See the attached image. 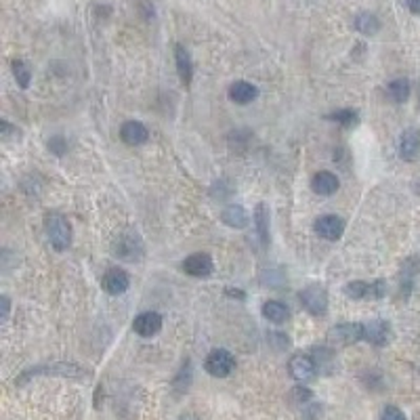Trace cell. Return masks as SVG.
<instances>
[{"label": "cell", "instance_id": "29", "mask_svg": "<svg viewBox=\"0 0 420 420\" xmlns=\"http://www.w3.org/2000/svg\"><path fill=\"white\" fill-rule=\"evenodd\" d=\"M225 292H227V295H234L231 299H244V292H242V290H231V288H227Z\"/></svg>", "mask_w": 420, "mask_h": 420}, {"label": "cell", "instance_id": "8", "mask_svg": "<svg viewBox=\"0 0 420 420\" xmlns=\"http://www.w3.org/2000/svg\"><path fill=\"white\" fill-rule=\"evenodd\" d=\"M120 139L126 143V146H143L148 139H150V132L148 128L141 124V122H124L122 128H120Z\"/></svg>", "mask_w": 420, "mask_h": 420}, {"label": "cell", "instance_id": "6", "mask_svg": "<svg viewBox=\"0 0 420 420\" xmlns=\"http://www.w3.org/2000/svg\"><path fill=\"white\" fill-rule=\"evenodd\" d=\"M132 330H134L139 336H146V338L156 336V334L162 330V317H160V313H156V311H146V313H141V315H137L134 322H132Z\"/></svg>", "mask_w": 420, "mask_h": 420}, {"label": "cell", "instance_id": "14", "mask_svg": "<svg viewBox=\"0 0 420 420\" xmlns=\"http://www.w3.org/2000/svg\"><path fill=\"white\" fill-rule=\"evenodd\" d=\"M338 179H336V175H332V173H328V170H322V173H317L315 177H313V181H311V189L315 191V193H320V195H332L336 189H338Z\"/></svg>", "mask_w": 420, "mask_h": 420}, {"label": "cell", "instance_id": "12", "mask_svg": "<svg viewBox=\"0 0 420 420\" xmlns=\"http://www.w3.org/2000/svg\"><path fill=\"white\" fill-rule=\"evenodd\" d=\"M315 231L326 240H338L344 231V223H342V219L328 215V217H322L315 221Z\"/></svg>", "mask_w": 420, "mask_h": 420}, {"label": "cell", "instance_id": "20", "mask_svg": "<svg viewBox=\"0 0 420 420\" xmlns=\"http://www.w3.org/2000/svg\"><path fill=\"white\" fill-rule=\"evenodd\" d=\"M387 93L389 97L395 101V103H403L408 97H410V82L405 78H395L389 87H387Z\"/></svg>", "mask_w": 420, "mask_h": 420}, {"label": "cell", "instance_id": "16", "mask_svg": "<svg viewBox=\"0 0 420 420\" xmlns=\"http://www.w3.org/2000/svg\"><path fill=\"white\" fill-rule=\"evenodd\" d=\"M175 59H177L179 78L183 80V85H189V82H191V76H193V65H191V57H189V53H187L181 44L175 49Z\"/></svg>", "mask_w": 420, "mask_h": 420}, {"label": "cell", "instance_id": "28", "mask_svg": "<svg viewBox=\"0 0 420 420\" xmlns=\"http://www.w3.org/2000/svg\"><path fill=\"white\" fill-rule=\"evenodd\" d=\"M405 5L414 15H420V0H405Z\"/></svg>", "mask_w": 420, "mask_h": 420}, {"label": "cell", "instance_id": "17", "mask_svg": "<svg viewBox=\"0 0 420 420\" xmlns=\"http://www.w3.org/2000/svg\"><path fill=\"white\" fill-rule=\"evenodd\" d=\"M263 315H265L269 322H273V324H284V322L290 317V311H288V307H286L284 303H279V301H267V303L263 305Z\"/></svg>", "mask_w": 420, "mask_h": 420}, {"label": "cell", "instance_id": "22", "mask_svg": "<svg viewBox=\"0 0 420 420\" xmlns=\"http://www.w3.org/2000/svg\"><path fill=\"white\" fill-rule=\"evenodd\" d=\"M328 118H330V120H334V122H338V124H340V126H344V128H349V126L358 124V120H360L356 110H338V112L330 114Z\"/></svg>", "mask_w": 420, "mask_h": 420}, {"label": "cell", "instance_id": "3", "mask_svg": "<svg viewBox=\"0 0 420 420\" xmlns=\"http://www.w3.org/2000/svg\"><path fill=\"white\" fill-rule=\"evenodd\" d=\"M328 340L332 344H338V347H347V344L360 342V340H364V324H358V322L338 324V326H334L330 330Z\"/></svg>", "mask_w": 420, "mask_h": 420}, {"label": "cell", "instance_id": "11", "mask_svg": "<svg viewBox=\"0 0 420 420\" xmlns=\"http://www.w3.org/2000/svg\"><path fill=\"white\" fill-rule=\"evenodd\" d=\"M364 340H368L374 347H383L389 340V324L383 320H372L364 324Z\"/></svg>", "mask_w": 420, "mask_h": 420}, {"label": "cell", "instance_id": "2", "mask_svg": "<svg viewBox=\"0 0 420 420\" xmlns=\"http://www.w3.org/2000/svg\"><path fill=\"white\" fill-rule=\"evenodd\" d=\"M204 368L210 376L215 378H225L234 372L236 368V360L229 351H225V349H215V351H210V356L206 358L204 362Z\"/></svg>", "mask_w": 420, "mask_h": 420}, {"label": "cell", "instance_id": "5", "mask_svg": "<svg viewBox=\"0 0 420 420\" xmlns=\"http://www.w3.org/2000/svg\"><path fill=\"white\" fill-rule=\"evenodd\" d=\"M288 370H290V376L299 383H309L317 376V362L311 358V356H295L288 364Z\"/></svg>", "mask_w": 420, "mask_h": 420}, {"label": "cell", "instance_id": "21", "mask_svg": "<svg viewBox=\"0 0 420 420\" xmlns=\"http://www.w3.org/2000/svg\"><path fill=\"white\" fill-rule=\"evenodd\" d=\"M356 28H358L362 34L372 36V34H376V32H378L380 21H378V19H376V15H372V13H360V15H358V19H356Z\"/></svg>", "mask_w": 420, "mask_h": 420}, {"label": "cell", "instance_id": "30", "mask_svg": "<svg viewBox=\"0 0 420 420\" xmlns=\"http://www.w3.org/2000/svg\"><path fill=\"white\" fill-rule=\"evenodd\" d=\"M418 105H420V101H418Z\"/></svg>", "mask_w": 420, "mask_h": 420}, {"label": "cell", "instance_id": "25", "mask_svg": "<svg viewBox=\"0 0 420 420\" xmlns=\"http://www.w3.org/2000/svg\"><path fill=\"white\" fill-rule=\"evenodd\" d=\"M380 420H405V414H403L397 405H387V408L383 410Z\"/></svg>", "mask_w": 420, "mask_h": 420}, {"label": "cell", "instance_id": "7", "mask_svg": "<svg viewBox=\"0 0 420 420\" xmlns=\"http://www.w3.org/2000/svg\"><path fill=\"white\" fill-rule=\"evenodd\" d=\"M183 271L193 277H206L213 273V259L204 252H195L183 261Z\"/></svg>", "mask_w": 420, "mask_h": 420}, {"label": "cell", "instance_id": "24", "mask_svg": "<svg viewBox=\"0 0 420 420\" xmlns=\"http://www.w3.org/2000/svg\"><path fill=\"white\" fill-rule=\"evenodd\" d=\"M344 295L349 299H368V284L366 282H351L344 286Z\"/></svg>", "mask_w": 420, "mask_h": 420}, {"label": "cell", "instance_id": "27", "mask_svg": "<svg viewBox=\"0 0 420 420\" xmlns=\"http://www.w3.org/2000/svg\"><path fill=\"white\" fill-rule=\"evenodd\" d=\"M59 146H63V139H61V137H55V139H51L49 148H51V150H53L55 154H59V156H61V154L65 152V148H59Z\"/></svg>", "mask_w": 420, "mask_h": 420}, {"label": "cell", "instance_id": "18", "mask_svg": "<svg viewBox=\"0 0 420 420\" xmlns=\"http://www.w3.org/2000/svg\"><path fill=\"white\" fill-rule=\"evenodd\" d=\"M254 223L259 229V238L263 244H269V208L267 204H259L254 210Z\"/></svg>", "mask_w": 420, "mask_h": 420}, {"label": "cell", "instance_id": "19", "mask_svg": "<svg viewBox=\"0 0 420 420\" xmlns=\"http://www.w3.org/2000/svg\"><path fill=\"white\" fill-rule=\"evenodd\" d=\"M116 246H118V248H116V254H118L120 259L132 261V259H137L139 254H141V246H134V238H132V236H124Z\"/></svg>", "mask_w": 420, "mask_h": 420}, {"label": "cell", "instance_id": "15", "mask_svg": "<svg viewBox=\"0 0 420 420\" xmlns=\"http://www.w3.org/2000/svg\"><path fill=\"white\" fill-rule=\"evenodd\" d=\"M221 221H223L227 227L242 229V227L248 225V213H246L242 206H227L223 213H221Z\"/></svg>", "mask_w": 420, "mask_h": 420}, {"label": "cell", "instance_id": "23", "mask_svg": "<svg viewBox=\"0 0 420 420\" xmlns=\"http://www.w3.org/2000/svg\"><path fill=\"white\" fill-rule=\"evenodd\" d=\"M13 74H15V78H17V82H19V87L21 89H28L30 87V69L26 67V63L24 61H13Z\"/></svg>", "mask_w": 420, "mask_h": 420}, {"label": "cell", "instance_id": "10", "mask_svg": "<svg viewBox=\"0 0 420 420\" xmlns=\"http://www.w3.org/2000/svg\"><path fill=\"white\" fill-rule=\"evenodd\" d=\"M420 152V132L416 128H408L401 134V141H399V156L408 162H412Z\"/></svg>", "mask_w": 420, "mask_h": 420}, {"label": "cell", "instance_id": "9", "mask_svg": "<svg viewBox=\"0 0 420 420\" xmlns=\"http://www.w3.org/2000/svg\"><path fill=\"white\" fill-rule=\"evenodd\" d=\"M101 284H103L105 292H110V295H122V292L128 290V275H126V271L114 267V269L105 271Z\"/></svg>", "mask_w": 420, "mask_h": 420}, {"label": "cell", "instance_id": "26", "mask_svg": "<svg viewBox=\"0 0 420 420\" xmlns=\"http://www.w3.org/2000/svg\"><path fill=\"white\" fill-rule=\"evenodd\" d=\"M290 395H292V401H295V403H307V401L313 397V393H311L309 389H305V387H297Z\"/></svg>", "mask_w": 420, "mask_h": 420}, {"label": "cell", "instance_id": "4", "mask_svg": "<svg viewBox=\"0 0 420 420\" xmlns=\"http://www.w3.org/2000/svg\"><path fill=\"white\" fill-rule=\"evenodd\" d=\"M301 305L311 315H326L328 311V292L320 284H311L301 290Z\"/></svg>", "mask_w": 420, "mask_h": 420}, {"label": "cell", "instance_id": "13", "mask_svg": "<svg viewBox=\"0 0 420 420\" xmlns=\"http://www.w3.org/2000/svg\"><path fill=\"white\" fill-rule=\"evenodd\" d=\"M256 95H259V89H256L254 85H250V82H244V80L234 82V85L229 87V97H231V101H234V103H240V105H246V103L254 101Z\"/></svg>", "mask_w": 420, "mask_h": 420}, {"label": "cell", "instance_id": "1", "mask_svg": "<svg viewBox=\"0 0 420 420\" xmlns=\"http://www.w3.org/2000/svg\"><path fill=\"white\" fill-rule=\"evenodd\" d=\"M44 227H46V236H49L55 250L69 248V244H72V227H69V223L63 215L51 213L44 219Z\"/></svg>", "mask_w": 420, "mask_h": 420}]
</instances>
